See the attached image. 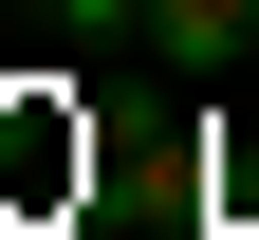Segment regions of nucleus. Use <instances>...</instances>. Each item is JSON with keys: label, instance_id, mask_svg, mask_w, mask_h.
<instances>
[{"label": "nucleus", "instance_id": "f257e3e1", "mask_svg": "<svg viewBox=\"0 0 259 240\" xmlns=\"http://www.w3.org/2000/svg\"><path fill=\"white\" fill-rule=\"evenodd\" d=\"M148 56L167 74H259V0H148Z\"/></svg>", "mask_w": 259, "mask_h": 240}, {"label": "nucleus", "instance_id": "f03ea898", "mask_svg": "<svg viewBox=\"0 0 259 240\" xmlns=\"http://www.w3.org/2000/svg\"><path fill=\"white\" fill-rule=\"evenodd\" d=\"M56 37H148V0H37Z\"/></svg>", "mask_w": 259, "mask_h": 240}, {"label": "nucleus", "instance_id": "7ed1b4c3", "mask_svg": "<svg viewBox=\"0 0 259 240\" xmlns=\"http://www.w3.org/2000/svg\"><path fill=\"white\" fill-rule=\"evenodd\" d=\"M222 240H259V222H222Z\"/></svg>", "mask_w": 259, "mask_h": 240}]
</instances>
